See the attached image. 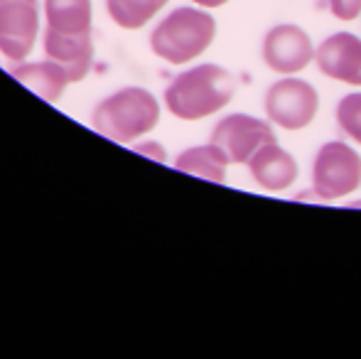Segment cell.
Here are the masks:
<instances>
[{
  "label": "cell",
  "instance_id": "obj_1",
  "mask_svg": "<svg viewBox=\"0 0 361 359\" xmlns=\"http://www.w3.org/2000/svg\"><path fill=\"white\" fill-rule=\"evenodd\" d=\"M44 54L67 72L69 84L89 74L94 59L91 0H44Z\"/></svg>",
  "mask_w": 361,
  "mask_h": 359
},
{
  "label": "cell",
  "instance_id": "obj_2",
  "mask_svg": "<svg viewBox=\"0 0 361 359\" xmlns=\"http://www.w3.org/2000/svg\"><path fill=\"white\" fill-rule=\"evenodd\" d=\"M236 91V79L216 64H202L177 74L165 89V106L175 118L200 121L221 111Z\"/></svg>",
  "mask_w": 361,
  "mask_h": 359
},
{
  "label": "cell",
  "instance_id": "obj_3",
  "mask_svg": "<svg viewBox=\"0 0 361 359\" xmlns=\"http://www.w3.org/2000/svg\"><path fill=\"white\" fill-rule=\"evenodd\" d=\"M160 118V104L145 89L128 87L104 99L94 111V128L114 143H130L138 135L150 133Z\"/></svg>",
  "mask_w": 361,
  "mask_h": 359
},
{
  "label": "cell",
  "instance_id": "obj_4",
  "mask_svg": "<svg viewBox=\"0 0 361 359\" xmlns=\"http://www.w3.org/2000/svg\"><path fill=\"white\" fill-rule=\"evenodd\" d=\"M216 35L212 15L197 8H177L162 20L150 35V47L157 57L170 64H185L200 57Z\"/></svg>",
  "mask_w": 361,
  "mask_h": 359
},
{
  "label": "cell",
  "instance_id": "obj_5",
  "mask_svg": "<svg viewBox=\"0 0 361 359\" xmlns=\"http://www.w3.org/2000/svg\"><path fill=\"white\" fill-rule=\"evenodd\" d=\"M314 192L319 200H339L361 187V158L347 143L322 145L312 168Z\"/></svg>",
  "mask_w": 361,
  "mask_h": 359
},
{
  "label": "cell",
  "instance_id": "obj_6",
  "mask_svg": "<svg viewBox=\"0 0 361 359\" xmlns=\"http://www.w3.org/2000/svg\"><path fill=\"white\" fill-rule=\"evenodd\" d=\"M209 143H214L221 150L226 163L241 165L248 163L263 145L278 143V140L266 121L253 118V116L246 114H233L219 121Z\"/></svg>",
  "mask_w": 361,
  "mask_h": 359
},
{
  "label": "cell",
  "instance_id": "obj_7",
  "mask_svg": "<svg viewBox=\"0 0 361 359\" xmlns=\"http://www.w3.org/2000/svg\"><path fill=\"white\" fill-rule=\"evenodd\" d=\"M319 109L317 91L300 79H283L266 94V114L286 130H300L312 123Z\"/></svg>",
  "mask_w": 361,
  "mask_h": 359
},
{
  "label": "cell",
  "instance_id": "obj_8",
  "mask_svg": "<svg viewBox=\"0 0 361 359\" xmlns=\"http://www.w3.org/2000/svg\"><path fill=\"white\" fill-rule=\"evenodd\" d=\"M39 30L37 0H0V52L8 59H25Z\"/></svg>",
  "mask_w": 361,
  "mask_h": 359
},
{
  "label": "cell",
  "instance_id": "obj_9",
  "mask_svg": "<svg viewBox=\"0 0 361 359\" xmlns=\"http://www.w3.org/2000/svg\"><path fill=\"white\" fill-rule=\"evenodd\" d=\"M314 57L312 42L307 32L295 25H278L266 35L263 42V59L278 74H295L310 64Z\"/></svg>",
  "mask_w": 361,
  "mask_h": 359
},
{
  "label": "cell",
  "instance_id": "obj_10",
  "mask_svg": "<svg viewBox=\"0 0 361 359\" xmlns=\"http://www.w3.org/2000/svg\"><path fill=\"white\" fill-rule=\"evenodd\" d=\"M322 74L337 82L361 87V39L352 32H337L327 37L314 52Z\"/></svg>",
  "mask_w": 361,
  "mask_h": 359
},
{
  "label": "cell",
  "instance_id": "obj_11",
  "mask_svg": "<svg viewBox=\"0 0 361 359\" xmlns=\"http://www.w3.org/2000/svg\"><path fill=\"white\" fill-rule=\"evenodd\" d=\"M248 168H251V175L263 190L268 192H283L288 190L290 185L298 178V163L295 158L283 150L278 143H268L248 160Z\"/></svg>",
  "mask_w": 361,
  "mask_h": 359
},
{
  "label": "cell",
  "instance_id": "obj_12",
  "mask_svg": "<svg viewBox=\"0 0 361 359\" xmlns=\"http://www.w3.org/2000/svg\"><path fill=\"white\" fill-rule=\"evenodd\" d=\"M10 74H13L20 84L32 89L35 94L44 101H57L69 84L67 72H64L57 62H52V59H47V62H35V64H23V67H15Z\"/></svg>",
  "mask_w": 361,
  "mask_h": 359
},
{
  "label": "cell",
  "instance_id": "obj_13",
  "mask_svg": "<svg viewBox=\"0 0 361 359\" xmlns=\"http://www.w3.org/2000/svg\"><path fill=\"white\" fill-rule=\"evenodd\" d=\"M226 158L216 148L214 143L200 145V148H190L177 158L175 168L180 173L195 175V178H204L209 182H226Z\"/></svg>",
  "mask_w": 361,
  "mask_h": 359
},
{
  "label": "cell",
  "instance_id": "obj_14",
  "mask_svg": "<svg viewBox=\"0 0 361 359\" xmlns=\"http://www.w3.org/2000/svg\"><path fill=\"white\" fill-rule=\"evenodd\" d=\"M167 0H106L111 20L123 30L143 28L157 10L165 8Z\"/></svg>",
  "mask_w": 361,
  "mask_h": 359
},
{
  "label": "cell",
  "instance_id": "obj_15",
  "mask_svg": "<svg viewBox=\"0 0 361 359\" xmlns=\"http://www.w3.org/2000/svg\"><path fill=\"white\" fill-rule=\"evenodd\" d=\"M337 121L349 138L361 143V94H349L339 101Z\"/></svg>",
  "mask_w": 361,
  "mask_h": 359
},
{
  "label": "cell",
  "instance_id": "obj_16",
  "mask_svg": "<svg viewBox=\"0 0 361 359\" xmlns=\"http://www.w3.org/2000/svg\"><path fill=\"white\" fill-rule=\"evenodd\" d=\"M329 10L339 20H354L361 13V0H327Z\"/></svg>",
  "mask_w": 361,
  "mask_h": 359
},
{
  "label": "cell",
  "instance_id": "obj_17",
  "mask_svg": "<svg viewBox=\"0 0 361 359\" xmlns=\"http://www.w3.org/2000/svg\"><path fill=\"white\" fill-rule=\"evenodd\" d=\"M135 153H143V155H152L155 160H160V163H165V150L160 148V145L155 143H147V145H135Z\"/></svg>",
  "mask_w": 361,
  "mask_h": 359
},
{
  "label": "cell",
  "instance_id": "obj_18",
  "mask_svg": "<svg viewBox=\"0 0 361 359\" xmlns=\"http://www.w3.org/2000/svg\"><path fill=\"white\" fill-rule=\"evenodd\" d=\"M195 3H200V5H204V8H221L226 0H195Z\"/></svg>",
  "mask_w": 361,
  "mask_h": 359
},
{
  "label": "cell",
  "instance_id": "obj_19",
  "mask_svg": "<svg viewBox=\"0 0 361 359\" xmlns=\"http://www.w3.org/2000/svg\"><path fill=\"white\" fill-rule=\"evenodd\" d=\"M352 207H361V202H354V205Z\"/></svg>",
  "mask_w": 361,
  "mask_h": 359
}]
</instances>
